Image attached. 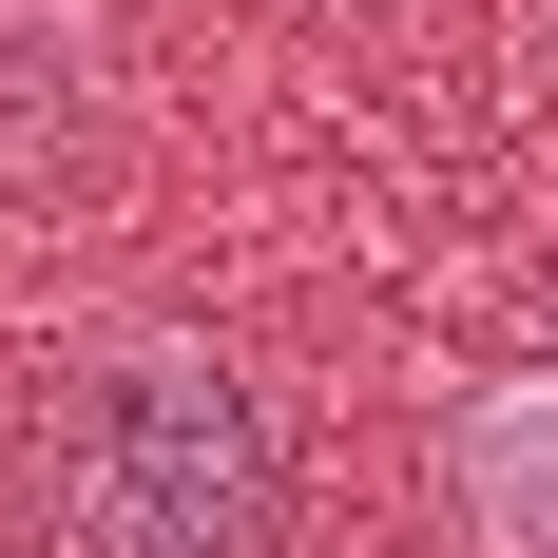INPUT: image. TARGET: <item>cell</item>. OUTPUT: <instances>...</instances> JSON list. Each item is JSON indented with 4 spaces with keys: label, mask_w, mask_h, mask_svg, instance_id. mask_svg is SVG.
<instances>
[{
    "label": "cell",
    "mask_w": 558,
    "mask_h": 558,
    "mask_svg": "<svg viewBox=\"0 0 558 558\" xmlns=\"http://www.w3.org/2000/svg\"><path fill=\"white\" fill-rule=\"evenodd\" d=\"M39 501L77 558H289V424L231 347H77L39 386Z\"/></svg>",
    "instance_id": "1"
},
{
    "label": "cell",
    "mask_w": 558,
    "mask_h": 558,
    "mask_svg": "<svg viewBox=\"0 0 558 558\" xmlns=\"http://www.w3.org/2000/svg\"><path fill=\"white\" fill-rule=\"evenodd\" d=\"M444 482H462V539L482 558H558V366H520V386L462 404Z\"/></svg>",
    "instance_id": "2"
}]
</instances>
